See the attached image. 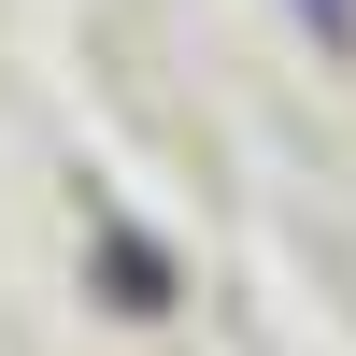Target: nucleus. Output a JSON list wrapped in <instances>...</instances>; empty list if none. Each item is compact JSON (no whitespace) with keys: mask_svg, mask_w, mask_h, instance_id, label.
I'll use <instances>...</instances> for the list:
<instances>
[{"mask_svg":"<svg viewBox=\"0 0 356 356\" xmlns=\"http://www.w3.org/2000/svg\"><path fill=\"white\" fill-rule=\"evenodd\" d=\"M285 15H300L314 43H356V0H285Z\"/></svg>","mask_w":356,"mask_h":356,"instance_id":"obj_1","label":"nucleus"}]
</instances>
